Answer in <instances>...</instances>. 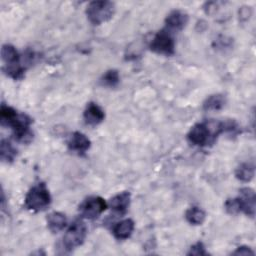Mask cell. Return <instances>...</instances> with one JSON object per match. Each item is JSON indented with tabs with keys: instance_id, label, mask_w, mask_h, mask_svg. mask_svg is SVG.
Masks as SVG:
<instances>
[{
	"instance_id": "cell-1",
	"label": "cell",
	"mask_w": 256,
	"mask_h": 256,
	"mask_svg": "<svg viewBox=\"0 0 256 256\" xmlns=\"http://www.w3.org/2000/svg\"><path fill=\"white\" fill-rule=\"evenodd\" d=\"M0 122L2 126L10 127L13 130L15 140L21 143H29L33 138L30 130L32 119L24 113H18L12 107L4 103L0 108Z\"/></svg>"
},
{
	"instance_id": "cell-2",
	"label": "cell",
	"mask_w": 256,
	"mask_h": 256,
	"mask_svg": "<svg viewBox=\"0 0 256 256\" xmlns=\"http://www.w3.org/2000/svg\"><path fill=\"white\" fill-rule=\"evenodd\" d=\"M224 132V122L209 120L193 125L187 134L188 141L195 146H205L212 143L219 134Z\"/></svg>"
},
{
	"instance_id": "cell-3",
	"label": "cell",
	"mask_w": 256,
	"mask_h": 256,
	"mask_svg": "<svg viewBox=\"0 0 256 256\" xmlns=\"http://www.w3.org/2000/svg\"><path fill=\"white\" fill-rule=\"evenodd\" d=\"M1 58L4 62L3 70L7 76L14 80L22 79L25 68L21 64L20 55L16 48L10 44H4L1 48Z\"/></svg>"
},
{
	"instance_id": "cell-4",
	"label": "cell",
	"mask_w": 256,
	"mask_h": 256,
	"mask_svg": "<svg viewBox=\"0 0 256 256\" xmlns=\"http://www.w3.org/2000/svg\"><path fill=\"white\" fill-rule=\"evenodd\" d=\"M51 203V196L44 183H38L33 186L26 194L24 205L28 210L39 212L43 211Z\"/></svg>"
},
{
	"instance_id": "cell-5",
	"label": "cell",
	"mask_w": 256,
	"mask_h": 256,
	"mask_svg": "<svg viewBox=\"0 0 256 256\" xmlns=\"http://www.w3.org/2000/svg\"><path fill=\"white\" fill-rule=\"evenodd\" d=\"M115 13V4L111 1H92L86 7V16L93 25L109 21Z\"/></svg>"
},
{
	"instance_id": "cell-6",
	"label": "cell",
	"mask_w": 256,
	"mask_h": 256,
	"mask_svg": "<svg viewBox=\"0 0 256 256\" xmlns=\"http://www.w3.org/2000/svg\"><path fill=\"white\" fill-rule=\"evenodd\" d=\"M87 235V226L82 219L73 221L66 230L63 237V245L66 250L71 251L83 244Z\"/></svg>"
},
{
	"instance_id": "cell-7",
	"label": "cell",
	"mask_w": 256,
	"mask_h": 256,
	"mask_svg": "<svg viewBox=\"0 0 256 256\" xmlns=\"http://www.w3.org/2000/svg\"><path fill=\"white\" fill-rule=\"evenodd\" d=\"M149 48L151 51L170 56L175 52V41L168 29H162L158 31L150 42Z\"/></svg>"
},
{
	"instance_id": "cell-8",
	"label": "cell",
	"mask_w": 256,
	"mask_h": 256,
	"mask_svg": "<svg viewBox=\"0 0 256 256\" xmlns=\"http://www.w3.org/2000/svg\"><path fill=\"white\" fill-rule=\"evenodd\" d=\"M108 204L100 196H90L79 206L81 215L86 219H95L101 215L107 208Z\"/></svg>"
},
{
	"instance_id": "cell-9",
	"label": "cell",
	"mask_w": 256,
	"mask_h": 256,
	"mask_svg": "<svg viewBox=\"0 0 256 256\" xmlns=\"http://www.w3.org/2000/svg\"><path fill=\"white\" fill-rule=\"evenodd\" d=\"M239 192L240 195L237 198L240 205V211L253 218L256 207V196L254 190L246 187L242 188Z\"/></svg>"
},
{
	"instance_id": "cell-10",
	"label": "cell",
	"mask_w": 256,
	"mask_h": 256,
	"mask_svg": "<svg viewBox=\"0 0 256 256\" xmlns=\"http://www.w3.org/2000/svg\"><path fill=\"white\" fill-rule=\"evenodd\" d=\"M90 145L91 142L89 138L85 134L78 131L72 133L67 141V146L69 150L78 154H84L90 148Z\"/></svg>"
},
{
	"instance_id": "cell-11",
	"label": "cell",
	"mask_w": 256,
	"mask_h": 256,
	"mask_svg": "<svg viewBox=\"0 0 256 256\" xmlns=\"http://www.w3.org/2000/svg\"><path fill=\"white\" fill-rule=\"evenodd\" d=\"M83 118H84L86 124L95 126V125L100 124L104 120L105 113L98 104H96L94 102H90L87 104V106L84 110Z\"/></svg>"
},
{
	"instance_id": "cell-12",
	"label": "cell",
	"mask_w": 256,
	"mask_h": 256,
	"mask_svg": "<svg viewBox=\"0 0 256 256\" xmlns=\"http://www.w3.org/2000/svg\"><path fill=\"white\" fill-rule=\"evenodd\" d=\"M188 22V15L182 10L176 9L171 11L166 19H165V24L168 28V30H182Z\"/></svg>"
},
{
	"instance_id": "cell-13",
	"label": "cell",
	"mask_w": 256,
	"mask_h": 256,
	"mask_svg": "<svg viewBox=\"0 0 256 256\" xmlns=\"http://www.w3.org/2000/svg\"><path fill=\"white\" fill-rule=\"evenodd\" d=\"M130 199H131L130 193L127 191H124V192L118 193L115 196H113L109 200L108 206L113 211L120 213V214H124L130 205Z\"/></svg>"
},
{
	"instance_id": "cell-14",
	"label": "cell",
	"mask_w": 256,
	"mask_h": 256,
	"mask_svg": "<svg viewBox=\"0 0 256 256\" xmlns=\"http://www.w3.org/2000/svg\"><path fill=\"white\" fill-rule=\"evenodd\" d=\"M134 230V222L132 219H124L116 223L112 228V233L114 237L118 240H125L129 238Z\"/></svg>"
},
{
	"instance_id": "cell-15",
	"label": "cell",
	"mask_w": 256,
	"mask_h": 256,
	"mask_svg": "<svg viewBox=\"0 0 256 256\" xmlns=\"http://www.w3.org/2000/svg\"><path fill=\"white\" fill-rule=\"evenodd\" d=\"M67 225L66 216L61 213L54 211L47 216V226L49 230L53 233H58L63 230Z\"/></svg>"
},
{
	"instance_id": "cell-16",
	"label": "cell",
	"mask_w": 256,
	"mask_h": 256,
	"mask_svg": "<svg viewBox=\"0 0 256 256\" xmlns=\"http://www.w3.org/2000/svg\"><path fill=\"white\" fill-rule=\"evenodd\" d=\"M225 103L226 99L222 94H213L203 102V109L205 111H218L225 106Z\"/></svg>"
},
{
	"instance_id": "cell-17",
	"label": "cell",
	"mask_w": 256,
	"mask_h": 256,
	"mask_svg": "<svg viewBox=\"0 0 256 256\" xmlns=\"http://www.w3.org/2000/svg\"><path fill=\"white\" fill-rule=\"evenodd\" d=\"M17 155V150L6 139L1 140L0 144V158L3 162H12Z\"/></svg>"
},
{
	"instance_id": "cell-18",
	"label": "cell",
	"mask_w": 256,
	"mask_h": 256,
	"mask_svg": "<svg viewBox=\"0 0 256 256\" xmlns=\"http://www.w3.org/2000/svg\"><path fill=\"white\" fill-rule=\"evenodd\" d=\"M206 214L205 212L196 206L190 207L186 212H185V218L186 220L192 224V225H201L204 220H205Z\"/></svg>"
},
{
	"instance_id": "cell-19",
	"label": "cell",
	"mask_w": 256,
	"mask_h": 256,
	"mask_svg": "<svg viewBox=\"0 0 256 256\" xmlns=\"http://www.w3.org/2000/svg\"><path fill=\"white\" fill-rule=\"evenodd\" d=\"M235 176L242 182H249L254 176V165L251 163H242L236 169Z\"/></svg>"
},
{
	"instance_id": "cell-20",
	"label": "cell",
	"mask_w": 256,
	"mask_h": 256,
	"mask_svg": "<svg viewBox=\"0 0 256 256\" xmlns=\"http://www.w3.org/2000/svg\"><path fill=\"white\" fill-rule=\"evenodd\" d=\"M119 82H120V76L118 71L115 69L108 70L100 79V83L102 86L110 87V88L116 87L119 84Z\"/></svg>"
},
{
	"instance_id": "cell-21",
	"label": "cell",
	"mask_w": 256,
	"mask_h": 256,
	"mask_svg": "<svg viewBox=\"0 0 256 256\" xmlns=\"http://www.w3.org/2000/svg\"><path fill=\"white\" fill-rule=\"evenodd\" d=\"M225 210L227 211V213H229L231 215L240 213L241 211H240V205H239L238 198L227 199V201L225 202Z\"/></svg>"
},
{
	"instance_id": "cell-22",
	"label": "cell",
	"mask_w": 256,
	"mask_h": 256,
	"mask_svg": "<svg viewBox=\"0 0 256 256\" xmlns=\"http://www.w3.org/2000/svg\"><path fill=\"white\" fill-rule=\"evenodd\" d=\"M207 254L208 253L206 252L205 247H204L202 242H197L194 245H192L190 247L189 252L187 253V255H197V256H199V255H207Z\"/></svg>"
},
{
	"instance_id": "cell-23",
	"label": "cell",
	"mask_w": 256,
	"mask_h": 256,
	"mask_svg": "<svg viewBox=\"0 0 256 256\" xmlns=\"http://www.w3.org/2000/svg\"><path fill=\"white\" fill-rule=\"evenodd\" d=\"M252 15V10L251 7H242L239 10V17L241 20H247L250 18V16Z\"/></svg>"
},
{
	"instance_id": "cell-24",
	"label": "cell",
	"mask_w": 256,
	"mask_h": 256,
	"mask_svg": "<svg viewBox=\"0 0 256 256\" xmlns=\"http://www.w3.org/2000/svg\"><path fill=\"white\" fill-rule=\"evenodd\" d=\"M232 254H234V255H253L254 252L247 246H241V247H238Z\"/></svg>"
}]
</instances>
